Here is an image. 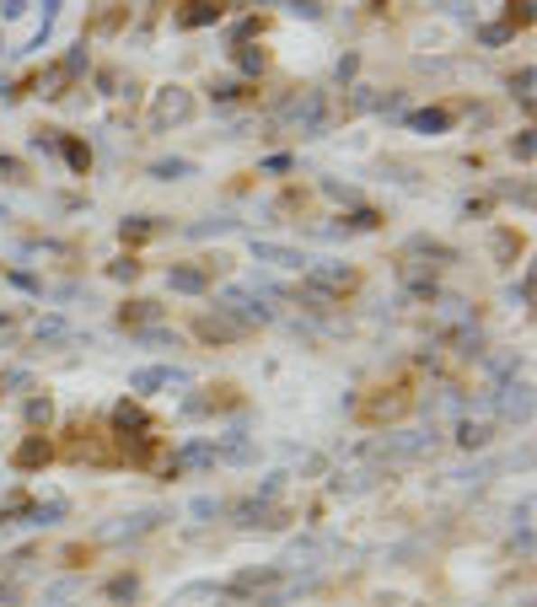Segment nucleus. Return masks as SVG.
<instances>
[{
  "label": "nucleus",
  "mask_w": 537,
  "mask_h": 607,
  "mask_svg": "<svg viewBox=\"0 0 537 607\" xmlns=\"http://www.w3.org/2000/svg\"><path fill=\"white\" fill-rule=\"evenodd\" d=\"M409 408H414V382H409V377H398V382L376 388V393L360 404V425H393V419H403Z\"/></svg>",
  "instance_id": "f257e3e1"
},
{
  "label": "nucleus",
  "mask_w": 537,
  "mask_h": 607,
  "mask_svg": "<svg viewBox=\"0 0 537 607\" xmlns=\"http://www.w3.org/2000/svg\"><path fill=\"white\" fill-rule=\"evenodd\" d=\"M355 285H360V275H355V269H312V275H307V291H312L322 306H338Z\"/></svg>",
  "instance_id": "f03ea898"
},
{
  "label": "nucleus",
  "mask_w": 537,
  "mask_h": 607,
  "mask_svg": "<svg viewBox=\"0 0 537 607\" xmlns=\"http://www.w3.org/2000/svg\"><path fill=\"white\" fill-rule=\"evenodd\" d=\"M81 70H87V54H81V49H70L65 60H54V65L38 76V92H43V98H65V92L76 87V76H81Z\"/></svg>",
  "instance_id": "7ed1b4c3"
},
{
  "label": "nucleus",
  "mask_w": 537,
  "mask_h": 607,
  "mask_svg": "<svg viewBox=\"0 0 537 607\" xmlns=\"http://www.w3.org/2000/svg\"><path fill=\"white\" fill-rule=\"evenodd\" d=\"M183 118H194V102L183 87H162L156 92V107H151V124H183Z\"/></svg>",
  "instance_id": "20e7f679"
},
{
  "label": "nucleus",
  "mask_w": 537,
  "mask_h": 607,
  "mask_svg": "<svg viewBox=\"0 0 537 607\" xmlns=\"http://www.w3.org/2000/svg\"><path fill=\"white\" fill-rule=\"evenodd\" d=\"M242 333H247V322H236L231 312L199 317V339H205V344H231V339H242Z\"/></svg>",
  "instance_id": "39448f33"
},
{
  "label": "nucleus",
  "mask_w": 537,
  "mask_h": 607,
  "mask_svg": "<svg viewBox=\"0 0 537 607\" xmlns=\"http://www.w3.org/2000/svg\"><path fill=\"white\" fill-rule=\"evenodd\" d=\"M49 457H54V446H49L43 435H27V441H22V446L11 452V468H16V473H38V468L49 462Z\"/></svg>",
  "instance_id": "423d86ee"
},
{
  "label": "nucleus",
  "mask_w": 537,
  "mask_h": 607,
  "mask_svg": "<svg viewBox=\"0 0 537 607\" xmlns=\"http://www.w3.org/2000/svg\"><path fill=\"white\" fill-rule=\"evenodd\" d=\"M226 16V0H183V11H178V27H210Z\"/></svg>",
  "instance_id": "0eeeda50"
},
{
  "label": "nucleus",
  "mask_w": 537,
  "mask_h": 607,
  "mask_svg": "<svg viewBox=\"0 0 537 607\" xmlns=\"http://www.w3.org/2000/svg\"><path fill=\"white\" fill-rule=\"evenodd\" d=\"M210 275H215V264H205V269H199V264H178V269H172V291H189V296H194V291L210 285Z\"/></svg>",
  "instance_id": "6e6552de"
},
{
  "label": "nucleus",
  "mask_w": 537,
  "mask_h": 607,
  "mask_svg": "<svg viewBox=\"0 0 537 607\" xmlns=\"http://www.w3.org/2000/svg\"><path fill=\"white\" fill-rule=\"evenodd\" d=\"M242 398H236V388L231 382H220V388H205V398H194V414H215V408H236Z\"/></svg>",
  "instance_id": "1a4fd4ad"
},
{
  "label": "nucleus",
  "mask_w": 537,
  "mask_h": 607,
  "mask_svg": "<svg viewBox=\"0 0 537 607\" xmlns=\"http://www.w3.org/2000/svg\"><path fill=\"white\" fill-rule=\"evenodd\" d=\"M151 317H156V306H151V302H129L124 312H118V322H124V328H140V322H151Z\"/></svg>",
  "instance_id": "9d476101"
},
{
  "label": "nucleus",
  "mask_w": 537,
  "mask_h": 607,
  "mask_svg": "<svg viewBox=\"0 0 537 607\" xmlns=\"http://www.w3.org/2000/svg\"><path fill=\"white\" fill-rule=\"evenodd\" d=\"M60 151H65V162H70L76 173H87V167H92V151H87L81 140H60Z\"/></svg>",
  "instance_id": "9b49d317"
},
{
  "label": "nucleus",
  "mask_w": 537,
  "mask_h": 607,
  "mask_svg": "<svg viewBox=\"0 0 537 607\" xmlns=\"http://www.w3.org/2000/svg\"><path fill=\"white\" fill-rule=\"evenodd\" d=\"M451 124V113L446 107H430V113H414V129H446Z\"/></svg>",
  "instance_id": "f8f14e48"
},
{
  "label": "nucleus",
  "mask_w": 537,
  "mask_h": 607,
  "mask_svg": "<svg viewBox=\"0 0 537 607\" xmlns=\"http://www.w3.org/2000/svg\"><path fill=\"white\" fill-rule=\"evenodd\" d=\"M49 414H54L49 398H32V404H27V419H32V425H49Z\"/></svg>",
  "instance_id": "ddd939ff"
},
{
  "label": "nucleus",
  "mask_w": 537,
  "mask_h": 607,
  "mask_svg": "<svg viewBox=\"0 0 537 607\" xmlns=\"http://www.w3.org/2000/svg\"><path fill=\"white\" fill-rule=\"evenodd\" d=\"M489 441V425H462V446H484Z\"/></svg>",
  "instance_id": "4468645a"
},
{
  "label": "nucleus",
  "mask_w": 537,
  "mask_h": 607,
  "mask_svg": "<svg viewBox=\"0 0 537 607\" xmlns=\"http://www.w3.org/2000/svg\"><path fill=\"white\" fill-rule=\"evenodd\" d=\"M236 60H242V70H264V49H258V54H253V49H242Z\"/></svg>",
  "instance_id": "2eb2a0df"
}]
</instances>
